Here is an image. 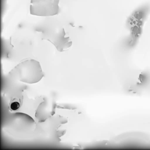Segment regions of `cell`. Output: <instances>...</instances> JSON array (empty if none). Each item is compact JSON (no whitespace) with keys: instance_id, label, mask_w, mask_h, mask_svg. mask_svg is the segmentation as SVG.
<instances>
[{"instance_id":"4","label":"cell","mask_w":150,"mask_h":150,"mask_svg":"<svg viewBox=\"0 0 150 150\" xmlns=\"http://www.w3.org/2000/svg\"><path fill=\"white\" fill-rule=\"evenodd\" d=\"M44 39L51 42L60 52L67 50L72 45V42L70 37L65 32L64 29H62L58 32L52 34Z\"/></svg>"},{"instance_id":"1","label":"cell","mask_w":150,"mask_h":150,"mask_svg":"<svg viewBox=\"0 0 150 150\" xmlns=\"http://www.w3.org/2000/svg\"><path fill=\"white\" fill-rule=\"evenodd\" d=\"M9 74L18 80L28 84L38 83L43 77L40 63L33 59L21 61Z\"/></svg>"},{"instance_id":"5","label":"cell","mask_w":150,"mask_h":150,"mask_svg":"<svg viewBox=\"0 0 150 150\" xmlns=\"http://www.w3.org/2000/svg\"><path fill=\"white\" fill-rule=\"evenodd\" d=\"M53 108L46 102H43L40 104L36 111L35 117L39 122L45 121L54 114Z\"/></svg>"},{"instance_id":"3","label":"cell","mask_w":150,"mask_h":150,"mask_svg":"<svg viewBox=\"0 0 150 150\" xmlns=\"http://www.w3.org/2000/svg\"><path fill=\"white\" fill-rule=\"evenodd\" d=\"M58 0H32L30 13L38 16H52L58 11Z\"/></svg>"},{"instance_id":"6","label":"cell","mask_w":150,"mask_h":150,"mask_svg":"<svg viewBox=\"0 0 150 150\" xmlns=\"http://www.w3.org/2000/svg\"><path fill=\"white\" fill-rule=\"evenodd\" d=\"M22 98L18 97H13L9 103V108L12 111H16L20 108L22 104Z\"/></svg>"},{"instance_id":"2","label":"cell","mask_w":150,"mask_h":150,"mask_svg":"<svg viewBox=\"0 0 150 150\" xmlns=\"http://www.w3.org/2000/svg\"><path fill=\"white\" fill-rule=\"evenodd\" d=\"M5 128L11 134L24 137L33 131L36 127L35 121L28 115L22 112H16L12 115Z\"/></svg>"}]
</instances>
